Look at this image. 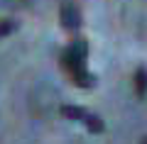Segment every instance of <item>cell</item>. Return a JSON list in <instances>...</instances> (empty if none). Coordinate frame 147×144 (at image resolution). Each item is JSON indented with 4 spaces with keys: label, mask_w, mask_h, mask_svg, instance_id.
I'll return each instance as SVG.
<instances>
[{
    "label": "cell",
    "mask_w": 147,
    "mask_h": 144,
    "mask_svg": "<svg viewBox=\"0 0 147 144\" xmlns=\"http://www.w3.org/2000/svg\"><path fill=\"white\" fill-rule=\"evenodd\" d=\"M86 56H88V44L86 39H74L71 44L61 52V66L69 71L71 81L79 88H91L96 83V78L86 71Z\"/></svg>",
    "instance_id": "cell-1"
},
{
    "label": "cell",
    "mask_w": 147,
    "mask_h": 144,
    "mask_svg": "<svg viewBox=\"0 0 147 144\" xmlns=\"http://www.w3.org/2000/svg\"><path fill=\"white\" fill-rule=\"evenodd\" d=\"M59 113H61L66 120H71V122H81V125H86V129H88V132H93V134H100V132L105 129L103 120H100L98 115L88 113V110L79 108V105H61V110H59Z\"/></svg>",
    "instance_id": "cell-2"
},
{
    "label": "cell",
    "mask_w": 147,
    "mask_h": 144,
    "mask_svg": "<svg viewBox=\"0 0 147 144\" xmlns=\"http://www.w3.org/2000/svg\"><path fill=\"white\" fill-rule=\"evenodd\" d=\"M59 20H61L64 29L76 32V29L81 27V12H79V7L74 5V3H64V5H61V12H59Z\"/></svg>",
    "instance_id": "cell-3"
},
{
    "label": "cell",
    "mask_w": 147,
    "mask_h": 144,
    "mask_svg": "<svg viewBox=\"0 0 147 144\" xmlns=\"http://www.w3.org/2000/svg\"><path fill=\"white\" fill-rule=\"evenodd\" d=\"M132 86H135V93L140 95V98H145L147 95V68H137L135 71V78H132Z\"/></svg>",
    "instance_id": "cell-4"
},
{
    "label": "cell",
    "mask_w": 147,
    "mask_h": 144,
    "mask_svg": "<svg viewBox=\"0 0 147 144\" xmlns=\"http://www.w3.org/2000/svg\"><path fill=\"white\" fill-rule=\"evenodd\" d=\"M17 29V22L15 20H0V39L7 34H12V32Z\"/></svg>",
    "instance_id": "cell-5"
},
{
    "label": "cell",
    "mask_w": 147,
    "mask_h": 144,
    "mask_svg": "<svg viewBox=\"0 0 147 144\" xmlns=\"http://www.w3.org/2000/svg\"><path fill=\"white\" fill-rule=\"evenodd\" d=\"M140 144H147V137H142V139H140Z\"/></svg>",
    "instance_id": "cell-6"
}]
</instances>
